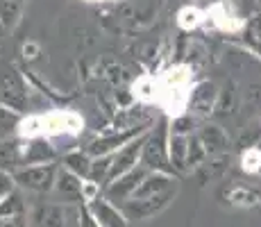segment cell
I'll return each mask as SVG.
<instances>
[{
  "mask_svg": "<svg viewBox=\"0 0 261 227\" xmlns=\"http://www.w3.org/2000/svg\"><path fill=\"white\" fill-rule=\"evenodd\" d=\"M132 95L141 103L157 105L168 118L187 114L193 95V68L175 64L159 75H141L132 82Z\"/></svg>",
  "mask_w": 261,
  "mask_h": 227,
  "instance_id": "1",
  "label": "cell"
},
{
  "mask_svg": "<svg viewBox=\"0 0 261 227\" xmlns=\"http://www.w3.org/2000/svg\"><path fill=\"white\" fill-rule=\"evenodd\" d=\"M84 130V116L75 109H55L46 114H34L23 118L16 125V134L21 139H34V136H77Z\"/></svg>",
  "mask_w": 261,
  "mask_h": 227,
  "instance_id": "2",
  "label": "cell"
},
{
  "mask_svg": "<svg viewBox=\"0 0 261 227\" xmlns=\"http://www.w3.org/2000/svg\"><path fill=\"white\" fill-rule=\"evenodd\" d=\"M204 12H207V18L220 32H241V30L245 28V18L239 16L237 9H234L227 0H216Z\"/></svg>",
  "mask_w": 261,
  "mask_h": 227,
  "instance_id": "3",
  "label": "cell"
},
{
  "mask_svg": "<svg viewBox=\"0 0 261 227\" xmlns=\"http://www.w3.org/2000/svg\"><path fill=\"white\" fill-rule=\"evenodd\" d=\"M204 21H207V12L200 7H195V5H187V7H182L177 12V25L182 30H195L200 28Z\"/></svg>",
  "mask_w": 261,
  "mask_h": 227,
  "instance_id": "4",
  "label": "cell"
},
{
  "mask_svg": "<svg viewBox=\"0 0 261 227\" xmlns=\"http://www.w3.org/2000/svg\"><path fill=\"white\" fill-rule=\"evenodd\" d=\"M241 166H243L245 173H257L261 168V150L259 148H250L243 153L241 157Z\"/></svg>",
  "mask_w": 261,
  "mask_h": 227,
  "instance_id": "5",
  "label": "cell"
},
{
  "mask_svg": "<svg viewBox=\"0 0 261 227\" xmlns=\"http://www.w3.org/2000/svg\"><path fill=\"white\" fill-rule=\"evenodd\" d=\"M93 193H95V189H93V186H87V195H89V198H91Z\"/></svg>",
  "mask_w": 261,
  "mask_h": 227,
  "instance_id": "6",
  "label": "cell"
},
{
  "mask_svg": "<svg viewBox=\"0 0 261 227\" xmlns=\"http://www.w3.org/2000/svg\"><path fill=\"white\" fill-rule=\"evenodd\" d=\"M87 3H107V0H87Z\"/></svg>",
  "mask_w": 261,
  "mask_h": 227,
  "instance_id": "7",
  "label": "cell"
}]
</instances>
